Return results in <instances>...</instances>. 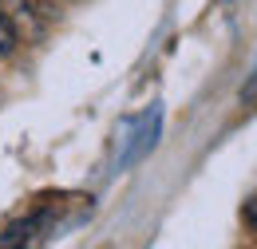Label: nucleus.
<instances>
[{
  "label": "nucleus",
  "instance_id": "f257e3e1",
  "mask_svg": "<svg viewBox=\"0 0 257 249\" xmlns=\"http://www.w3.org/2000/svg\"><path fill=\"white\" fill-rule=\"evenodd\" d=\"M159 131H162L159 107H147L139 115L119 119V127H115V158H119V170H127V166H135V162H143V158L151 155L155 143H159Z\"/></svg>",
  "mask_w": 257,
  "mask_h": 249
},
{
  "label": "nucleus",
  "instance_id": "f03ea898",
  "mask_svg": "<svg viewBox=\"0 0 257 249\" xmlns=\"http://www.w3.org/2000/svg\"><path fill=\"white\" fill-rule=\"evenodd\" d=\"M16 52V28L4 20V12H0V56H12Z\"/></svg>",
  "mask_w": 257,
  "mask_h": 249
},
{
  "label": "nucleus",
  "instance_id": "7ed1b4c3",
  "mask_svg": "<svg viewBox=\"0 0 257 249\" xmlns=\"http://www.w3.org/2000/svg\"><path fill=\"white\" fill-rule=\"evenodd\" d=\"M245 221L257 229V198H249V202H245Z\"/></svg>",
  "mask_w": 257,
  "mask_h": 249
}]
</instances>
